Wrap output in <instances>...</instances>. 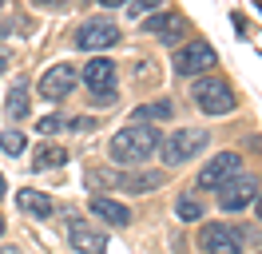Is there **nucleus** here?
Segmentation results:
<instances>
[{"mask_svg": "<svg viewBox=\"0 0 262 254\" xmlns=\"http://www.w3.org/2000/svg\"><path fill=\"white\" fill-rule=\"evenodd\" d=\"M159 143H163L159 127L143 123V119H131L127 127H119V131L112 135L107 155H112V163H119V167H139L143 159H151L155 151H159Z\"/></svg>", "mask_w": 262, "mask_h": 254, "instance_id": "nucleus-1", "label": "nucleus"}, {"mask_svg": "<svg viewBox=\"0 0 262 254\" xmlns=\"http://www.w3.org/2000/svg\"><path fill=\"white\" fill-rule=\"evenodd\" d=\"M207 139H211V135H207V127H175V131L159 143V155H163L167 167H179V163H187V159L203 155Z\"/></svg>", "mask_w": 262, "mask_h": 254, "instance_id": "nucleus-2", "label": "nucleus"}, {"mask_svg": "<svg viewBox=\"0 0 262 254\" xmlns=\"http://www.w3.org/2000/svg\"><path fill=\"white\" fill-rule=\"evenodd\" d=\"M250 230L238 226V222H207L199 230V246L203 254H243Z\"/></svg>", "mask_w": 262, "mask_h": 254, "instance_id": "nucleus-3", "label": "nucleus"}, {"mask_svg": "<svg viewBox=\"0 0 262 254\" xmlns=\"http://www.w3.org/2000/svg\"><path fill=\"white\" fill-rule=\"evenodd\" d=\"M191 103H195L199 111H207V115H227V111H234V92H230L227 79L219 76H199L195 88H191Z\"/></svg>", "mask_w": 262, "mask_h": 254, "instance_id": "nucleus-4", "label": "nucleus"}, {"mask_svg": "<svg viewBox=\"0 0 262 254\" xmlns=\"http://www.w3.org/2000/svg\"><path fill=\"white\" fill-rule=\"evenodd\" d=\"M234 175H243V155L238 151H219L195 175V190H219V187H227Z\"/></svg>", "mask_w": 262, "mask_h": 254, "instance_id": "nucleus-5", "label": "nucleus"}, {"mask_svg": "<svg viewBox=\"0 0 262 254\" xmlns=\"http://www.w3.org/2000/svg\"><path fill=\"white\" fill-rule=\"evenodd\" d=\"M214 64H219V52H214L207 40H191V44H183L179 52H175V60H171V68H175V76H207Z\"/></svg>", "mask_w": 262, "mask_h": 254, "instance_id": "nucleus-6", "label": "nucleus"}, {"mask_svg": "<svg viewBox=\"0 0 262 254\" xmlns=\"http://www.w3.org/2000/svg\"><path fill=\"white\" fill-rule=\"evenodd\" d=\"M76 83H80L76 64H52L48 72L40 76V83H36V95L48 99V103H60V99H68V95L76 92Z\"/></svg>", "mask_w": 262, "mask_h": 254, "instance_id": "nucleus-7", "label": "nucleus"}, {"mask_svg": "<svg viewBox=\"0 0 262 254\" xmlns=\"http://www.w3.org/2000/svg\"><path fill=\"white\" fill-rule=\"evenodd\" d=\"M72 44L80 48V52H99V48L119 44V28H115L112 20H88V24H80V32L72 36Z\"/></svg>", "mask_w": 262, "mask_h": 254, "instance_id": "nucleus-8", "label": "nucleus"}, {"mask_svg": "<svg viewBox=\"0 0 262 254\" xmlns=\"http://www.w3.org/2000/svg\"><path fill=\"white\" fill-rule=\"evenodd\" d=\"M68 246L76 254H103L107 250V235L83 219H68Z\"/></svg>", "mask_w": 262, "mask_h": 254, "instance_id": "nucleus-9", "label": "nucleus"}, {"mask_svg": "<svg viewBox=\"0 0 262 254\" xmlns=\"http://www.w3.org/2000/svg\"><path fill=\"white\" fill-rule=\"evenodd\" d=\"M143 32H151V36H155V40H163V44H179L183 36L191 32V24H187V16L159 8L155 16H147V20H143Z\"/></svg>", "mask_w": 262, "mask_h": 254, "instance_id": "nucleus-10", "label": "nucleus"}, {"mask_svg": "<svg viewBox=\"0 0 262 254\" xmlns=\"http://www.w3.org/2000/svg\"><path fill=\"white\" fill-rule=\"evenodd\" d=\"M258 199V179L254 175H234L227 187H219V206L223 210H243Z\"/></svg>", "mask_w": 262, "mask_h": 254, "instance_id": "nucleus-11", "label": "nucleus"}, {"mask_svg": "<svg viewBox=\"0 0 262 254\" xmlns=\"http://www.w3.org/2000/svg\"><path fill=\"white\" fill-rule=\"evenodd\" d=\"M88 210H92L99 222H107V226H127L131 222V206H123L119 199H107V195H96V199L88 203Z\"/></svg>", "mask_w": 262, "mask_h": 254, "instance_id": "nucleus-12", "label": "nucleus"}, {"mask_svg": "<svg viewBox=\"0 0 262 254\" xmlns=\"http://www.w3.org/2000/svg\"><path fill=\"white\" fill-rule=\"evenodd\" d=\"M83 83H88V92H96V88H115V60L92 56V60L83 64Z\"/></svg>", "mask_w": 262, "mask_h": 254, "instance_id": "nucleus-13", "label": "nucleus"}, {"mask_svg": "<svg viewBox=\"0 0 262 254\" xmlns=\"http://www.w3.org/2000/svg\"><path fill=\"white\" fill-rule=\"evenodd\" d=\"M119 190H131V195H147V190H159L163 187V171H127L115 179Z\"/></svg>", "mask_w": 262, "mask_h": 254, "instance_id": "nucleus-14", "label": "nucleus"}, {"mask_svg": "<svg viewBox=\"0 0 262 254\" xmlns=\"http://www.w3.org/2000/svg\"><path fill=\"white\" fill-rule=\"evenodd\" d=\"M16 206L24 215H32V219H48L52 210H56V203H52L44 190H16Z\"/></svg>", "mask_w": 262, "mask_h": 254, "instance_id": "nucleus-15", "label": "nucleus"}, {"mask_svg": "<svg viewBox=\"0 0 262 254\" xmlns=\"http://www.w3.org/2000/svg\"><path fill=\"white\" fill-rule=\"evenodd\" d=\"M4 111H8L12 119H24V115L32 111V92H28V83H24V79L12 83V92H8V99H4Z\"/></svg>", "mask_w": 262, "mask_h": 254, "instance_id": "nucleus-16", "label": "nucleus"}, {"mask_svg": "<svg viewBox=\"0 0 262 254\" xmlns=\"http://www.w3.org/2000/svg\"><path fill=\"white\" fill-rule=\"evenodd\" d=\"M175 115V103L171 99H151V103H139L135 108V119H143V123H163Z\"/></svg>", "mask_w": 262, "mask_h": 254, "instance_id": "nucleus-17", "label": "nucleus"}, {"mask_svg": "<svg viewBox=\"0 0 262 254\" xmlns=\"http://www.w3.org/2000/svg\"><path fill=\"white\" fill-rule=\"evenodd\" d=\"M36 171H52V167H64L68 163V151L64 147H56V143H48V147H36Z\"/></svg>", "mask_w": 262, "mask_h": 254, "instance_id": "nucleus-18", "label": "nucleus"}, {"mask_svg": "<svg viewBox=\"0 0 262 254\" xmlns=\"http://www.w3.org/2000/svg\"><path fill=\"white\" fill-rule=\"evenodd\" d=\"M0 151H4V155H24V151H28V139H24V131H16V127H4V131H0Z\"/></svg>", "mask_w": 262, "mask_h": 254, "instance_id": "nucleus-19", "label": "nucleus"}, {"mask_svg": "<svg viewBox=\"0 0 262 254\" xmlns=\"http://www.w3.org/2000/svg\"><path fill=\"white\" fill-rule=\"evenodd\" d=\"M175 210H179V219L183 222H203V199L199 195H179V203H175Z\"/></svg>", "mask_w": 262, "mask_h": 254, "instance_id": "nucleus-20", "label": "nucleus"}, {"mask_svg": "<svg viewBox=\"0 0 262 254\" xmlns=\"http://www.w3.org/2000/svg\"><path fill=\"white\" fill-rule=\"evenodd\" d=\"M159 8H163V0H131L127 16H131V20H143L147 12H159Z\"/></svg>", "mask_w": 262, "mask_h": 254, "instance_id": "nucleus-21", "label": "nucleus"}, {"mask_svg": "<svg viewBox=\"0 0 262 254\" xmlns=\"http://www.w3.org/2000/svg\"><path fill=\"white\" fill-rule=\"evenodd\" d=\"M64 127H68L64 115H44V119H36V131H40V135H56V131H64Z\"/></svg>", "mask_w": 262, "mask_h": 254, "instance_id": "nucleus-22", "label": "nucleus"}, {"mask_svg": "<svg viewBox=\"0 0 262 254\" xmlns=\"http://www.w3.org/2000/svg\"><path fill=\"white\" fill-rule=\"evenodd\" d=\"M88 99H92V108H112L115 99H119V92H115V88H96Z\"/></svg>", "mask_w": 262, "mask_h": 254, "instance_id": "nucleus-23", "label": "nucleus"}, {"mask_svg": "<svg viewBox=\"0 0 262 254\" xmlns=\"http://www.w3.org/2000/svg\"><path fill=\"white\" fill-rule=\"evenodd\" d=\"M68 127H72V131H92V119H88V115H80V119H72Z\"/></svg>", "mask_w": 262, "mask_h": 254, "instance_id": "nucleus-24", "label": "nucleus"}, {"mask_svg": "<svg viewBox=\"0 0 262 254\" xmlns=\"http://www.w3.org/2000/svg\"><path fill=\"white\" fill-rule=\"evenodd\" d=\"M12 24H16L12 16H0V36H8V28H12Z\"/></svg>", "mask_w": 262, "mask_h": 254, "instance_id": "nucleus-25", "label": "nucleus"}, {"mask_svg": "<svg viewBox=\"0 0 262 254\" xmlns=\"http://www.w3.org/2000/svg\"><path fill=\"white\" fill-rule=\"evenodd\" d=\"M103 8H123V4H131V0H99Z\"/></svg>", "mask_w": 262, "mask_h": 254, "instance_id": "nucleus-26", "label": "nucleus"}, {"mask_svg": "<svg viewBox=\"0 0 262 254\" xmlns=\"http://www.w3.org/2000/svg\"><path fill=\"white\" fill-rule=\"evenodd\" d=\"M4 68H8V52L0 48V72H4Z\"/></svg>", "mask_w": 262, "mask_h": 254, "instance_id": "nucleus-27", "label": "nucleus"}, {"mask_svg": "<svg viewBox=\"0 0 262 254\" xmlns=\"http://www.w3.org/2000/svg\"><path fill=\"white\" fill-rule=\"evenodd\" d=\"M0 254H20V246H0Z\"/></svg>", "mask_w": 262, "mask_h": 254, "instance_id": "nucleus-28", "label": "nucleus"}, {"mask_svg": "<svg viewBox=\"0 0 262 254\" xmlns=\"http://www.w3.org/2000/svg\"><path fill=\"white\" fill-rule=\"evenodd\" d=\"M4 190H8V183H4V175H0V199H4Z\"/></svg>", "mask_w": 262, "mask_h": 254, "instance_id": "nucleus-29", "label": "nucleus"}, {"mask_svg": "<svg viewBox=\"0 0 262 254\" xmlns=\"http://www.w3.org/2000/svg\"><path fill=\"white\" fill-rule=\"evenodd\" d=\"M258 222H262V195H258Z\"/></svg>", "mask_w": 262, "mask_h": 254, "instance_id": "nucleus-30", "label": "nucleus"}, {"mask_svg": "<svg viewBox=\"0 0 262 254\" xmlns=\"http://www.w3.org/2000/svg\"><path fill=\"white\" fill-rule=\"evenodd\" d=\"M0 238H4V215H0Z\"/></svg>", "mask_w": 262, "mask_h": 254, "instance_id": "nucleus-31", "label": "nucleus"}, {"mask_svg": "<svg viewBox=\"0 0 262 254\" xmlns=\"http://www.w3.org/2000/svg\"><path fill=\"white\" fill-rule=\"evenodd\" d=\"M0 8H4V0H0Z\"/></svg>", "mask_w": 262, "mask_h": 254, "instance_id": "nucleus-32", "label": "nucleus"}]
</instances>
